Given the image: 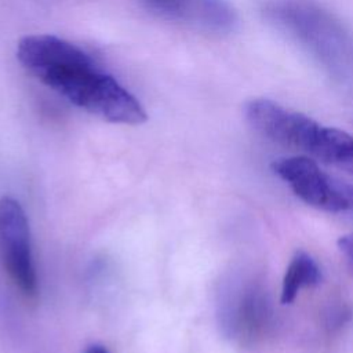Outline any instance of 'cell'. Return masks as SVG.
<instances>
[{"instance_id":"ba28073f","label":"cell","mask_w":353,"mask_h":353,"mask_svg":"<svg viewBox=\"0 0 353 353\" xmlns=\"http://www.w3.org/2000/svg\"><path fill=\"white\" fill-rule=\"evenodd\" d=\"M309 154L353 175V135L346 131L320 125Z\"/></svg>"},{"instance_id":"52a82bcc","label":"cell","mask_w":353,"mask_h":353,"mask_svg":"<svg viewBox=\"0 0 353 353\" xmlns=\"http://www.w3.org/2000/svg\"><path fill=\"white\" fill-rule=\"evenodd\" d=\"M152 11L210 32H228L236 22L225 0H142Z\"/></svg>"},{"instance_id":"6da1fadb","label":"cell","mask_w":353,"mask_h":353,"mask_svg":"<svg viewBox=\"0 0 353 353\" xmlns=\"http://www.w3.org/2000/svg\"><path fill=\"white\" fill-rule=\"evenodd\" d=\"M21 65L72 105L110 123L137 125L146 120L141 102L79 46L52 36L19 40Z\"/></svg>"},{"instance_id":"8992f818","label":"cell","mask_w":353,"mask_h":353,"mask_svg":"<svg viewBox=\"0 0 353 353\" xmlns=\"http://www.w3.org/2000/svg\"><path fill=\"white\" fill-rule=\"evenodd\" d=\"M244 117L263 138L306 154L321 125L309 116L266 98L248 101L244 106Z\"/></svg>"},{"instance_id":"5b68a950","label":"cell","mask_w":353,"mask_h":353,"mask_svg":"<svg viewBox=\"0 0 353 353\" xmlns=\"http://www.w3.org/2000/svg\"><path fill=\"white\" fill-rule=\"evenodd\" d=\"M272 168L303 203L334 214L353 210V186L334 179L313 159L284 157Z\"/></svg>"},{"instance_id":"9c48e42d","label":"cell","mask_w":353,"mask_h":353,"mask_svg":"<svg viewBox=\"0 0 353 353\" xmlns=\"http://www.w3.org/2000/svg\"><path fill=\"white\" fill-rule=\"evenodd\" d=\"M320 279L321 270L316 259L305 251L295 252L283 277L280 302L283 305L292 303L302 290L317 285Z\"/></svg>"},{"instance_id":"3957f363","label":"cell","mask_w":353,"mask_h":353,"mask_svg":"<svg viewBox=\"0 0 353 353\" xmlns=\"http://www.w3.org/2000/svg\"><path fill=\"white\" fill-rule=\"evenodd\" d=\"M218 319L222 332L236 343L250 346L262 341L273 323L266 290L255 279L232 281L221 295Z\"/></svg>"},{"instance_id":"277c9868","label":"cell","mask_w":353,"mask_h":353,"mask_svg":"<svg viewBox=\"0 0 353 353\" xmlns=\"http://www.w3.org/2000/svg\"><path fill=\"white\" fill-rule=\"evenodd\" d=\"M0 262L19 294L28 301L36 299L39 281L29 221L21 203L10 196L0 199Z\"/></svg>"},{"instance_id":"8fae6325","label":"cell","mask_w":353,"mask_h":353,"mask_svg":"<svg viewBox=\"0 0 353 353\" xmlns=\"http://www.w3.org/2000/svg\"><path fill=\"white\" fill-rule=\"evenodd\" d=\"M83 353H109V350L103 346V345H99V343H91L88 345Z\"/></svg>"},{"instance_id":"7a4b0ae2","label":"cell","mask_w":353,"mask_h":353,"mask_svg":"<svg viewBox=\"0 0 353 353\" xmlns=\"http://www.w3.org/2000/svg\"><path fill=\"white\" fill-rule=\"evenodd\" d=\"M265 17L291 34L336 77H353V39L331 14L306 0H276Z\"/></svg>"},{"instance_id":"30bf717a","label":"cell","mask_w":353,"mask_h":353,"mask_svg":"<svg viewBox=\"0 0 353 353\" xmlns=\"http://www.w3.org/2000/svg\"><path fill=\"white\" fill-rule=\"evenodd\" d=\"M338 248L347 261L350 269L353 270V233L341 236L338 240Z\"/></svg>"}]
</instances>
